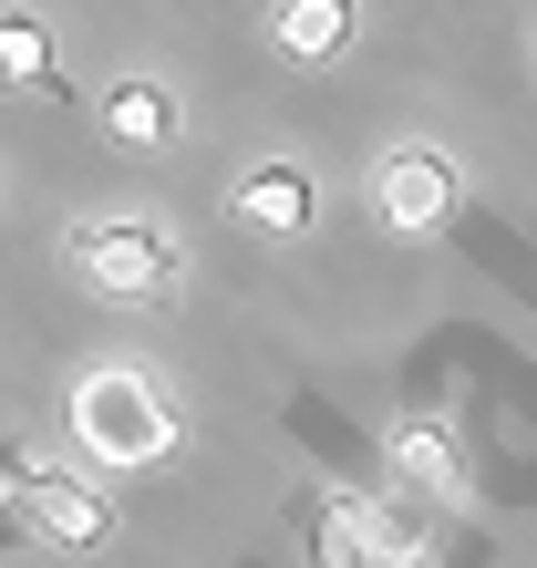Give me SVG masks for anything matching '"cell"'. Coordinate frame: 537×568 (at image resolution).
<instances>
[{
	"label": "cell",
	"mask_w": 537,
	"mask_h": 568,
	"mask_svg": "<svg viewBox=\"0 0 537 568\" xmlns=\"http://www.w3.org/2000/svg\"><path fill=\"white\" fill-rule=\"evenodd\" d=\"M21 517L42 527V548H104V496L93 486H73V476H31V496H21Z\"/></svg>",
	"instance_id": "cell-5"
},
{
	"label": "cell",
	"mask_w": 537,
	"mask_h": 568,
	"mask_svg": "<svg viewBox=\"0 0 537 568\" xmlns=\"http://www.w3.org/2000/svg\"><path fill=\"white\" fill-rule=\"evenodd\" d=\"M373 558H383V568H424V558H434L424 527H414V507H373Z\"/></svg>",
	"instance_id": "cell-10"
},
{
	"label": "cell",
	"mask_w": 537,
	"mask_h": 568,
	"mask_svg": "<svg viewBox=\"0 0 537 568\" xmlns=\"http://www.w3.org/2000/svg\"><path fill=\"white\" fill-rule=\"evenodd\" d=\"M227 207H239V227H259V239H300V227H311V207H321V186L300 176V165H249Z\"/></svg>",
	"instance_id": "cell-4"
},
{
	"label": "cell",
	"mask_w": 537,
	"mask_h": 568,
	"mask_svg": "<svg viewBox=\"0 0 537 568\" xmlns=\"http://www.w3.org/2000/svg\"><path fill=\"white\" fill-rule=\"evenodd\" d=\"M393 455H403V476H414L424 496H455V486H465V465H455V445H445V424H403V445H393Z\"/></svg>",
	"instance_id": "cell-8"
},
{
	"label": "cell",
	"mask_w": 537,
	"mask_h": 568,
	"mask_svg": "<svg viewBox=\"0 0 537 568\" xmlns=\"http://www.w3.org/2000/svg\"><path fill=\"white\" fill-rule=\"evenodd\" d=\"M73 270L104 300H165L176 290V248H165L155 217H93V227H73Z\"/></svg>",
	"instance_id": "cell-2"
},
{
	"label": "cell",
	"mask_w": 537,
	"mask_h": 568,
	"mask_svg": "<svg viewBox=\"0 0 537 568\" xmlns=\"http://www.w3.org/2000/svg\"><path fill=\"white\" fill-rule=\"evenodd\" d=\"M104 135L134 145V155H165V145H176V93H165V83H114L104 93Z\"/></svg>",
	"instance_id": "cell-6"
},
{
	"label": "cell",
	"mask_w": 537,
	"mask_h": 568,
	"mask_svg": "<svg viewBox=\"0 0 537 568\" xmlns=\"http://www.w3.org/2000/svg\"><path fill=\"white\" fill-rule=\"evenodd\" d=\"M73 434H83V455H104V465H155L165 445H176V414L155 404L145 373L93 362V373L73 383Z\"/></svg>",
	"instance_id": "cell-1"
},
{
	"label": "cell",
	"mask_w": 537,
	"mask_h": 568,
	"mask_svg": "<svg viewBox=\"0 0 537 568\" xmlns=\"http://www.w3.org/2000/svg\"><path fill=\"white\" fill-rule=\"evenodd\" d=\"M455 196H465V176H455L445 145H393L373 165V217L393 227V239H434V227L455 217Z\"/></svg>",
	"instance_id": "cell-3"
},
{
	"label": "cell",
	"mask_w": 537,
	"mask_h": 568,
	"mask_svg": "<svg viewBox=\"0 0 537 568\" xmlns=\"http://www.w3.org/2000/svg\"><path fill=\"white\" fill-rule=\"evenodd\" d=\"M0 83H52V31L31 11H0Z\"/></svg>",
	"instance_id": "cell-9"
},
{
	"label": "cell",
	"mask_w": 537,
	"mask_h": 568,
	"mask_svg": "<svg viewBox=\"0 0 537 568\" xmlns=\"http://www.w3.org/2000/svg\"><path fill=\"white\" fill-rule=\"evenodd\" d=\"M352 42V0H280V52L290 62H331Z\"/></svg>",
	"instance_id": "cell-7"
}]
</instances>
